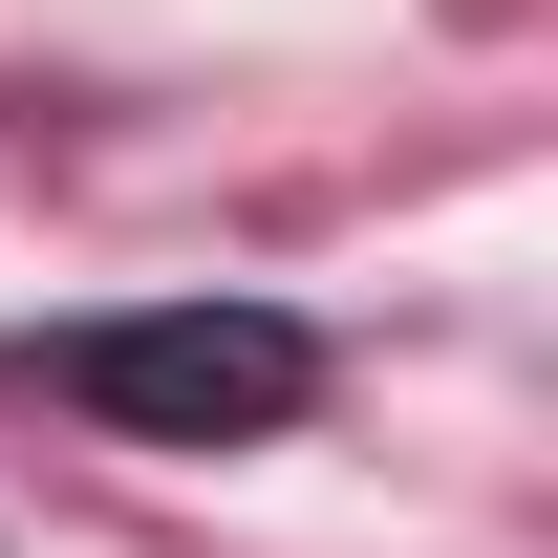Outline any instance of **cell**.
Instances as JSON below:
<instances>
[{"label":"cell","instance_id":"obj_1","mask_svg":"<svg viewBox=\"0 0 558 558\" xmlns=\"http://www.w3.org/2000/svg\"><path fill=\"white\" fill-rule=\"evenodd\" d=\"M44 387L86 429H130V451H258V429L323 409V344L279 301H130V323H65Z\"/></svg>","mask_w":558,"mask_h":558}]
</instances>
